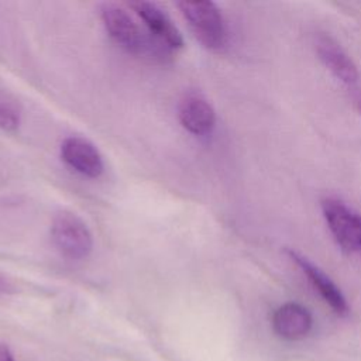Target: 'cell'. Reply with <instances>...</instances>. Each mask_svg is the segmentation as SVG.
<instances>
[{"label": "cell", "mask_w": 361, "mask_h": 361, "mask_svg": "<svg viewBox=\"0 0 361 361\" xmlns=\"http://www.w3.org/2000/svg\"><path fill=\"white\" fill-rule=\"evenodd\" d=\"M196 38L210 49H219L226 41L221 13L212 1H182L178 4Z\"/></svg>", "instance_id": "1"}, {"label": "cell", "mask_w": 361, "mask_h": 361, "mask_svg": "<svg viewBox=\"0 0 361 361\" xmlns=\"http://www.w3.org/2000/svg\"><path fill=\"white\" fill-rule=\"evenodd\" d=\"M55 247L71 259L86 258L93 247L92 233L82 219L71 212L58 213L51 226Z\"/></svg>", "instance_id": "2"}, {"label": "cell", "mask_w": 361, "mask_h": 361, "mask_svg": "<svg viewBox=\"0 0 361 361\" xmlns=\"http://www.w3.org/2000/svg\"><path fill=\"white\" fill-rule=\"evenodd\" d=\"M100 17L110 37L127 52L144 54L149 49L148 38L123 7L104 3L100 7Z\"/></svg>", "instance_id": "3"}, {"label": "cell", "mask_w": 361, "mask_h": 361, "mask_svg": "<svg viewBox=\"0 0 361 361\" xmlns=\"http://www.w3.org/2000/svg\"><path fill=\"white\" fill-rule=\"evenodd\" d=\"M322 210L336 241L347 251L361 248V217L337 199H326Z\"/></svg>", "instance_id": "4"}, {"label": "cell", "mask_w": 361, "mask_h": 361, "mask_svg": "<svg viewBox=\"0 0 361 361\" xmlns=\"http://www.w3.org/2000/svg\"><path fill=\"white\" fill-rule=\"evenodd\" d=\"M63 161L82 175L97 178L103 172V159L97 148L82 137H68L61 145Z\"/></svg>", "instance_id": "5"}, {"label": "cell", "mask_w": 361, "mask_h": 361, "mask_svg": "<svg viewBox=\"0 0 361 361\" xmlns=\"http://www.w3.org/2000/svg\"><path fill=\"white\" fill-rule=\"evenodd\" d=\"M134 11L144 20L149 32L169 48H180L183 37L171 18L154 3L135 1L130 4Z\"/></svg>", "instance_id": "6"}, {"label": "cell", "mask_w": 361, "mask_h": 361, "mask_svg": "<svg viewBox=\"0 0 361 361\" xmlns=\"http://www.w3.org/2000/svg\"><path fill=\"white\" fill-rule=\"evenodd\" d=\"M288 255L303 271V274L309 278L314 289H317L320 296L337 314L344 316L348 313V305L341 290L334 285V282L324 272H322L317 267H314L310 261H307L305 257H302L296 251L288 250Z\"/></svg>", "instance_id": "7"}, {"label": "cell", "mask_w": 361, "mask_h": 361, "mask_svg": "<svg viewBox=\"0 0 361 361\" xmlns=\"http://www.w3.org/2000/svg\"><path fill=\"white\" fill-rule=\"evenodd\" d=\"M312 314L299 303H285L272 316V327L278 336L286 340H300L312 329Z\"/></svg>", "instance_id": "8"}, {"label": "cell", "mask_w": 361, "mask_h": 361, "mask_svg": "<svg viewBox=\"0 0 361 361\" xmlns=\"http://www.w3.org/2000/svg\"><path fill=\"white\" fill-rule=\"evenodd\" d=\"M316 52L324 66L345 85H354L358 79V71L350 56L329 35L316 38Z\"/></svg>", "instance_id": "9"}, {"label": "cell", "mask_w": 361, "mask_h": 361, "mask_svg": "<svg viewBox=\"0 0 361 361\" xmlns=\"http://www.w3.org/2000/svg\"><path fill=\"white\" fill-rule=\"evenodd\" d=\"M180 124L195 135L209 134L216 123L212 104L199 94H188L182 99L178 109Z\"/></svg>", "instance_id": "10"}, {"label": "cell", "mask_w": 361, "mask_h": 361, "mask_svg": "<svg viewBox=\"0 0 361 361\" xmlns=\"http://www.w3.org/2000/svg\"><path fill=\"white\" fill-rule=\"evenodd\" d=\"M18 124L20 111L17 109V104L6 96H0V127L7 131H14Z\"/></svg>", "instance_id": "11"}, {"label": "cell", "mask_w": 361, "mask_h": 361, "mask_svg": "<svg viewBox=\"0 0 361 361\" xmlns=\"http://www.w3.org/2000/svg\"><path fill=\"white\" fill-rule=\"evenodd\" d=\"M0 361H13L11 353L4 345H0Z\"/></svg>", "instance_id": "12"}]
</instances>
